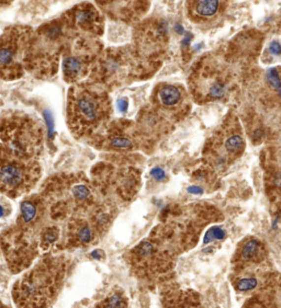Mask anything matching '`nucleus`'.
<instances>
[{"label": "nucleus", "mask_w": 281, "mask_h": 308, "mask_svg": "<svg viewBox=\"0 0 281 308\" xmlns=\"http://www.w3.org/2000/svg\"><path fill=\"white\" fill-rule=\"evenodd\" d=\"M224 148L230 155H236L237 153L242 152L244 148V141L239 134H232L225 139Z\"/></svg>", "instance_id": "nucleus-10"}, {"label": "nucleus", "mask_w": 281, "mask_h": 308, "mask_svg": "<svg viewBox=\"0 0 281 308\" xmlns=\"http://www.w3.org/2000/svg\"><path fill=\"white\" fill-rule=\"evenodd\" d=\"M111 107L101 90L80 86L71 90L68 99V123L75 135H89L108 119Z\"/></svg>", "instance_id": "nucleus-2"}, {"label": "nucleus", "mask_w": 281, "mask_h": 308, "mask_svg": "<svg viewBox=\"0 0 281 308\" xmlns=\"http://www.w3.org/2000/svg\"><path fill=\"white\" fill-rule=\"evenodd\" d=\"M126 304L127 303L125 301V298L122 296L121 293H114L113 295L107 298L101 305L106 307H125L126 306Z\"/></svg>", "instance_id": "nucleus-16"}, {"label": "nucleus", "mask_w": 281, "mask_h": 308, "mask_svg": "<svg viewBox=\"0 0 281 308\" xmlns=\"http://www.w3.org/2000/svg\"><path fill=\"white\" fill-rule=\"evenodd\" d=\"M0 305H1V304H0Z\"/></svg>", "instance_id": "nucleus-25"}, {"label": "nucleus", "mask_w": 281, "mask_h": 308, "mask_svg": "<svg viewBox=\"0 0 281 308\" xmlns=\"http://www.w3.org/2000/svg\"><path fill=\"white\" fill-rule=\"evenodd\" d=\"M256 286H257V280L255 277L241 278V280L236 284V288L241 292L251 291V290H254Z\"/></svg>", "instance_id": "nucleus-17"}, {"label": "nucleus", "mask_w": 281, "mask_h": 308, "mask_svg": "<svg viewBox=\"0 0 281 308\" xmlns=\"http://www.w3.org/2000/svg\"><path fill=\"white\" fill-rule=\"evenodd\" d=\"M41 169L35 159L21 158L7 146H0V192L18 197L30 191L39 180Z\"/></svg>", "instance_id": "nucleus-3"}, {"label": "nucleus", "mask_w": 281, "mask_h": 308, "mask_svg": "<svg viewBox=\"0 0 281 308\" xmlns=\"http://www.w3.org/2000/svg\"><path fill=\"white\" fill-rule=\"evenodd\" d=\"M94 230H99L94 220L89 224L87 220L74 218L68 226V244L71 247H82L89 244L94 238Z\"/></svg>", "instance_id": "nucleus-6"}, {"label": "nucleus", "mask_w": 281, "mask_h": 308, "mask_svg": "<svg viewBox=\"0 0 281 308\" xmlns=\"http://www.w3.org/2000/svg\"><path fill=\"white\" fill-rule=\"evenodd\" d=\"M14 49L11 45H2L0 46V66L8 67L10 66L14 61Z\"/></svg>", "instance_id": "nucleus-14"}, {"label": "nucleus", "mask_w": 281, "mask_h": 308, "mask_svg": "<svg viewBox=\"0 0 281 308\" xmlns=\"http://www.w3.org/2000/svg\"><path fill=\"white\" fill-rule=\"evenodd\" d=\"M228 0H188V14L198 25L210 26L226 11Z\"/></svg>", "instance_id": "nucleus-5"}, {"label": "nucleus", "mask_w": 281, "mask_h": 308, "mask_svg": "<svg viewBox=\"0 0 281 308\" xmlns=\"http://www.w3.org/2000/svg\"><path fill=\"white\" fill-rule=\"evenodd\" d=\"M65 77L69 80H76L84 73V61L77 56H68L64 61Z\"/></svg>", "instance_id": "nucleus-9"}, {"label": "nucleus", "mask_w": 281, "mask_h": 308, "mask_svg": "<svg viewBox=\"0 0 281 308\" xmlns=\"http://www.w3.org/2000/svg\"><path fill=\"white\" fill-rule=\"evenodd\" d=\"M183 92L174 85H163L157 90V102L166 110L178 108L183 102Z\"/></svg>", "instance_id": "nucleus-7"}, {"label": "nucleus", "mask_w": 281, "mask_h": 308, "mask_svg": "<svg viewBox=\"0 0 281 308\" xmlns=\"http://www.w3.org/2000/svg\"><path fill=\"white\" fill-rule=\"evenodd\" d=\"M96 12L94 10H90V8L86 9H80L75 14V20L78 25L83 27H89L92 26L93 23L96 21Z\"/></svg>", "instance_id": "nucleus-13"}, {"label": "nucleus", "mask_w": 281, "mask_h": 308, "mask_svg": "<svg viewBox=\"0 0 281 308\" xmlns=\"http://www.w3.org/2000/svg\"><path fill=\"white\" fill-rule=\"evenodd\" d=\"M266 78H267L268 84L273 87V88L277 91L279 97H281V75L280 71L277 68L269 69L266 74Z\"/></svg>", "instance_id": "nucleus-15"}, {"label": "nucleus", "mask_w": 281, "mask_h": 308, "mask_svg": "<svg viewBox=\"0 0 281 308\" xmlns=\"http://www.w3.org/2000/svg\"><path fill=\"white\" fill-rule=\"evenodd\" d=\"M0 138L14 155L26 159H35L42 151V127L30 118L14 117L3 121Z\"/></svg>", "instance_id": "nucleus-4"}, {"label": "nucleus", "mask_w": 281, "mask_h": 308, "mask_svg": "<svg viewBox=\"0 0 281 308\" xmlns=\"http://www.w3.org/2000/svg\"><path fill=\"white\" fill-rule=\"evenodd\" d=\"M65 262L61 258H43L13 286L18 306L45 307L52 304L63 284Z\"/></svg>", "instance_id": "nucleus-1"}, {"label": "nucleus", "mask_w": 281, "mask_h": 308, "mask_svg": "<svg viewBox=\"0 0 281 308\" xmlns=\"http://www.w3.org/2000/svg\"><path fill=\"white\" fill-rule=\"evenodd\" d=\"M60 230L57 227L44 228L40 234V246L43 249H47L52 244L59 239Z\"/></svg>", "instance_id": "nucleus-11"}, {"label": "nucleus", "mask_w": 281, "mask_h": 308, "mask_svg": "<svg viewBox=\"0 0 281 308\" xmlns=\"http://www.w3.org/2000/svg\"><path fill=\"white\" fill-rule=\"evenodd\" d=\"M4 215H6V209H4L3 206L0 204V218L3 217Z\"/></svg>", "instance_id": "nucleus-24"}, {"label": "nucleus", "mask_w": 281, "mask_h": 308, "mask_svg": "<svg viewBox=\"0 0 281 308\" xmlns=\"http://www.w3.org/2000/svg\"><path fill=\"white\" fill-rule=\"evenodd\" d=\"M151 173H152V176H153L157 180H163L165 178V172L163 169H161V168H154Z\"/></svg>", "instance_id": "nucleus-19"}, {"label": "nucleus", "mask_w": 281, "mask_h": 308, "mask_svg": "<svg viewBox=\"0 0 281 308\" xmlns=\"http://www.w3.org/2000/svg\"><path fill=\"white\" fill-rule=\"evenodd\" d=\"M224 236H225V233L222 228L213 227L211 229H209L208 233L206 234V237H204V244L210 243L214 239H222V238H224Z\"/></svg>", "instance_id": "nucleus-18"}, {"label": "nucleus", "mask_w": 281, "mask_h": 308, "mask_svg": "<svg viewBox=\"0 0 281 308\" xmlns=\"http://www.w3.org/2000/svg\"><path fill=\"white\" fill-rule=\"evenodd\" d=\"M189 192H193V193H201V189L197 186H191L189 189Z\"/></svg>", "instance_id": "nucleus-23"}, {"label": "nucleus", "mask_w": 281, "mask_h": 308, "mask_svg": "<svg viewBox=\"0 0 281 308\" xmlns=\"http://www.w3.org/2000/svg\"><path fill=\"white\" fill-rule=\"evenodd\" d=\"M44 117H45V120L47 122V127H49V133L50 135H52L53 134V120H52V115L50 112L45 111L44 112Z\"/></svg>", "instance_id": "nucleus-20"}, {"label": "nucleus", "mask_w": 281, "mask_h": 308, "mask_svg": "<svg viewBox=\"0 0 281 308\" xmlns=\"http://www.w3.org/2000/svg\"><path fill=\"white\" fill-rule=\"evenodd\" d=\"M109 146L114 149H131L134 147V139L131 138L125 131L109 132L107 137Z\"/></svg>", "instance_id": "nucleus-8"}, {"label": "nucleus", "mask_w": 281, "mask_h": 308, "mask_svg": "<svg viewBox=\"0 0 281 308\" xmlns=\"http://www.w3.org/2000/svg\"><path fill=\"white\" fill-rule=\"evenodd\" d=\"M271 51H273L274 54H280L281 53V46L278 44V43H273V45H271Z\"/></svg>", "instance_id": "nucleus-22"}, {"label": "nucleus", "mask_w": 281, "mask_h": 308, "mask_svg": "<svg viewBox=\"0 0 281 308\" xmlns=\"http://www.w3.org/2000/svg\"><path fill=\"white\" fill-rule=\"evenodd\" d=\"M118 109L121 112H125L127 110V101L125 99H120L118 101Z\"/></svg>", "instance_id": "nucleus-21"}, {"label": "nucleus", "mask_w": 281, "mask_h": 308, "mask_svg": "<svg viewBox=\"0 0 281 308\" xmlns=\"http://www.w3.org/2000/svg\"><path fill=\"white\" fill-rule=\"evenodd\" d=\"M260 251V244L255 239H250L242 248V257L244 260H255Z\"/></svg>", "instance_id": "nucleus-12"}]
</instances>
